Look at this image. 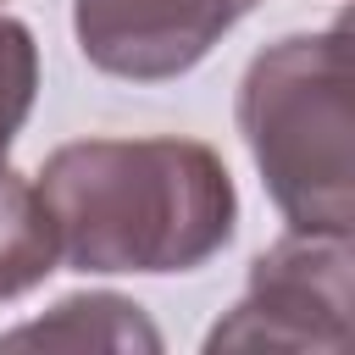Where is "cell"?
Segmentation results:
<instances>
[{
	"label": "cell",
	"mask_w": 355,
	"mask_h": 355,
	"mask_svg": "<svg viewBox=\"0 0 355 355\" xmlns=\"http://www.w3.org/2000/svg\"><path fill=\"white\" fill-rule=\"evenodd\" d=\"M72 272H194L233 244L239 189L200 139H78L33 178Z\"/></svg>",
	"instance_id": "1"
},
{
	"label": "cell",
	"mask_w": 355,
	"mask_h": 355,
	"mask_svg": "<svg viewBox=\"0 0 355 355\" xmlns=\"http://www.w3.org/2000/svg\"><path fill=\"white\" fill-rule=\"evenodd\" d=\"M239 133L294 233L355 227V89L349 22L266 44L239 78Z\"/></svg>",
	"instance_id": "2"
},
{
	"label": "cell",
	"mask_w": 355,
	"mask_h": 355,
	"mask_svg": "<svg viewBox=\"0 0 355 355\" xmlns=\"http://www.w3.org/2000/svg\"><path fill=\"white\" fill-rule=\"evenodd\" d=\"M349 233H283L250 261L244 300L205 333V349H344Z\"/></svg>",
	"instance_id": "3"
},
{
	"label": "cell",
	"mask_w": 355,
	"mask_h": 355,
	"mask_svg": "<svg viewBox=\"0 0 355 355\" xmlns=\"http://www.w3.org/2000/svg\"><path fill=\"white\" fill-rule=\"evenodd\" d=\"M261 0H78L72 33L94 72L128 83L183 78Z\"/></svg>",
	"instance_id": "4"
},
{
	"label": "cell",
	"mask_w": 355,
	"mask_h": 355,
	"mask_svg": "<svg viewBox=\"0 0 355 355\" xmlns=\"http://www.w3.org/2000/svg\"><path fill=\"white\" fill-rule=\"evenodd\" d=\"M6 349L17 344H61V349H161V333L150 327L144 305L122 294H67L50 316L0 333Z\"/></svg>",
	"instance_id": "5"
},
{
	"label": "cell",
	"mask_w": 355,
	"mask_h": 355,
	"mask_svg": "<svg viewBox=\"0 0 355 355\" xmlns=\"http://www.w3.org/2000/svg\"><path fill=\"white\" fill-rule=\"evenodd\" d=\"M55 261H61V244H55L50 205L39 200L33 178L6 166L0 172V305L39 288L55 272Z\"/></svg>",
	"instance_id": "6"
},
{
	"label": "cell",
	"mask_w": 355,
	"mask_h": 355,
	"mask_svg": "<svg viewBox=\"0 0 355 355\" xmlns=\"http://www.w3.org/2000/svg\"><path fill=\"white\" fill-rule=\"evenodd\" d=\"M33 100H39V44H33V28L0 11V172H6V155H11Z\"/></svg>",
	"instance_id": "7"
}]
</instances>
